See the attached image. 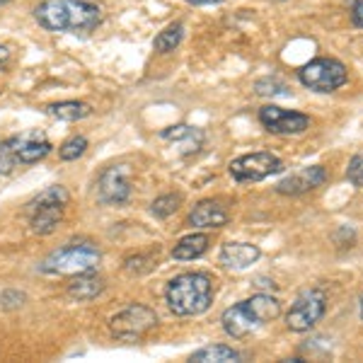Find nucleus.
Returning a JSON list of instances; mask_svg holds the SVG:
<instances>
[{
    "label": "nucleus",
    "instance_id": "1",
    "mask_svg": "<svg viewBox=\"0 0 363 363\" xmlns=\"http://www.w3.org/2000/svg\"><path fill=\"white\" fill-rule=\"evenodd\" d=\"M34 20L46 32L90 34L102 25V8L90 0H42L34 8Z\"/></svg>",
    "mask_w": 363,
    "mask_h": 363
},
{
    "label": "nucleus",
    "instance_id": "2",
    "mask_svg": "<svg viewBox=\"0 0 363 363\" xmlns=\"http://www.w3.org/2000/svg\"><path fill=\"white\" fill-rule=\"evenodd\" d=\"M167 308L177 318H196L203 315L213 303V281L208 274L186 272L174 277L165 289Z\"/></svg>",
    "mask_w": 363,
    "mask_h": 363
},
{
    "label": "nucleus",
    "instance_id": "3",
    "mask_svg": "<svg viewBox=\"0 0 363 363\" xmlns=\"http://www.w3.org/2000/svg\"><path fill=\"white\" fill-rule=\"evenodd\" d=\"M281 315V303L269 294H257L247 301L238 303V306L228 308L220 315V325H223L225 335L233 339H245L255 335L257 330L274 322Z\"/></svg>",
    "mask_w": 363,
    "mask_h": 363
},
{
    "label": "nucleus",
    "instance_id": "4",
    "mask_svg": "<svg viewBox=\"0 0 363 363\" xmlns=\"http://www.w3.org/2000/svg\"><path fill=\"white\" fill-rule=\"evenodd\" d=\"M102 262V252L92 242H70L66 247L54 250L39 264V272L51 277H75V274L95 272Z\"/></svg>",
    "mask_w": 363,
    "mask_h": 363
},
{
    "label": "nucleus",
    "instance_id": "5",
    "mask_svg": "<svg viewBox=\"0 0 363 363\" xmlns=\"http://www.w3.org/2000/svg\"><path fill=\"white\" fill-rule=\"evenodd\" d=\"M70 201V194L66 186L54 184L46 186L44 191H39L32 201L27 203V218L29 225L37 235H51L63 220L66 206Z\"/></svg>",
    "mask_w": 363,
    "mask_h": 363
},
{
    "label": "nucleus",
    "instance_id": "6",
    "mask_svg": "<svg viewBox=\"0 0 363 363\" xmlns=\"http://www.w3.org/2000/svg\"><path fill=\"white\" fill-rule=\"evenodd\" d=\"M157 327V315L155 310L148 306H140V303H131L128 308L119 310L112 320H109V330L116 339H124V342H138L148 332H153Z\"/></svg>",
    "mask_w": 363,
    "mask_h": 363
},
{
    "label": "nucleus",
    "instance_id": "7",
    "mask_svg": "<svg viewBox=\"0 0 363 363\" xmlns=\"http://www.w3.org/2000/svg\"><path fill=\"white\" fill-rule=\"evenodd\" d=\"M347 78V66L337 58H315L298 70V80L315 92H335Z\"/></svg>",
    "mask_w": 363,
    "mask_h": 363
},
{
    "label": "nucleus",
    "instance_id": "8",
    "mask_svg": "<svg viewBox=\"0 0 363 363\" xmlns=\"http://www.w3.org/2000/svg\"><path fill=\"white\" fill-rule=\"evenodd\" d=\"M281 169H284L281 157L267 153V150H259V153H247L235 157L230 162V167H228V172L240 184H252V182H262L272 177V174H279Z\"/></svg>",
    "mask_w": 363,
    "mask_h": 363
},
{
    "label": "nucleus",
    "instance_id": "9",
    "mask_svg": "<svg viewBox=\"0 0 363 363\" xmlns=\"http://www.w3.org/2000/svg\"><path fill=\"white\" fill-rule=\"evenodd\" d=\"M327 308V298L320 289H310L303 291L296 298V303L291 306L289 315H286V327L291 332H308L322 320Z\"/></svg>",
    "mask_w": 363,
    "mask_h": 363
},
{
    "label": "nucleus",
    "instance_id": "10",
    "mask_svg": "<svg viewBox=\"0 0 363 363\" xmlns=\"http://www.w3.org/2000/svg\"><path fill=\"white\" fill-rule=\"evenodd\" d=\"M131 167L109 165L97 177V199L107 206H121L131 199Z\"/></svg>",
    "mask_w": 363,
    "mask_h": 363
},
{
    "label": "nucleus",
    "instance_id": "11",
    "mask_svg": "<svg viewBox=\"0 0 363 363\" xmlns=\"http://www.w3.org/2000/svg\"><path fill=\"white\" fill-rule=\"evenodd\" d=\"M259 121L269 133H279V136H298V133L308 131L310 119L301 112H291V109H281L274 104L259 109Z\"/></svg>",
    "mask_w": 363,
    "mask_h": 363
},
{
    "label": "nucleus",
    "instance_id": "12",
    "mask_svg": "<svg viewBox=\"0 0 363 363\" xmlns=\"http://www.w3.org/2000/svg\"><path fill=\"white\" fill-rule=\"evenodd\" d=\"M8 143H10V150H13L15 160L20 162V165H34V162L44 160V157L51 153V148H54L51 140L46 138V133L39 131V128L17 133V136L8 138Z\"/></svg>",
    "mask_w": 363,
    "mask_h": 363
},
{
    "label": "nucleus",
    "instance_id": "13",
    "mask_svg": "<svg viewBox=\"0 0 363 363\" xmlns=\"http://www.w3.org/2000/svg\"><path fill=\"white\" fill-rule=\"evenodd\" d=\"M327 182V172L325 167L320 165H313V167H303L301 172L291 174L286 177L284 182L277 184V191L279 194H286V196H298V194H306L310 189H318Z\"/></svg>",
    "mask_w": 363,
    "mask_h": 363
},
{
    "label": "nucleus",
    "instance_id": "14",
    "mask_svg": "<svg viewBox=\"0 0 363 363\" xmlns=\"http://www.w3.org/2000/svg\"><path fill=\"white\" fill-rule=\"evenodd\" d=\"M262 257V250L257 245H250V242H228L223 245L220 250L218 259L220 264L225 269H235V272H242V269H250L255 264L257 259Z\"/></svg>",
    "mask_w": 363,
    "mask_h": 363
},
{
    "label": "nucleus",
    "instance_id": "15",
    "mask_svg": "<svg viewBox=\"0 0 363 363\" xmlns=\"http://www.w3.org/2000/svg\"><path fill=\"white\" fill-rule=\"evenodd\" d=\"M104 294V279L97 277L95 272H85V274H75L68 284V298L78 303L95 301L97 296Z\"/></svg>",
    "mask_w": 363,
    "mask_h": 363
},
{
    "label": "nucleus",
    "instance_id": "16",
    "mask_svg": "<svg viewBox=\"0 0 363 363\" xmlns=\"http://www.w3.org/2000/svg\"><path fill=\"white\" fill-rule=\"evenodd\" d=\"M165 140H172L174 145H179V153L182 155H191L196 153L199 148L203 145V131L196 126H186V124H177V126H169L165 131L160 133Z\"/></svg>",
    "mask_w": 363,
    "mask_h": 363
},
{
    "label": "nucleus",
    "instance_id": "17",
    "mask_svg": "<svg viewBox=\"0 0 363 363\" xmlns=\"http://www.w3.org/2000/svg\"><path fill=\"white\" fill-rule=\"evenodd\" d=\"M194 228H223L228 223V211L218 201H199L189 213Z\"/></svg>",
    "mask_w": 363,
    "mask_h": 363
},
{
    "label": "nucleus",
    "instance_id": "18",
    "mask_svg": "<svg viewBox=\"0 0 363 363\" xmlns=\"http://www.w3.org/2000/svg\"><path fill=\"white\" fill-rule=\"evenodd\" d=\"M208 242H211L208 235H203V233H191V235H184L177 245H174V247H172V257L177 262L199 259V257L206 255Z\"/></svg>",
    "mask_w": 363,
    "mask_h": 363
},
{
    "label": "nucleus",
    "instance_id": "19",
    "mask_svg": "<svg viewBox=\"0 0 363 363\" xmlns=\"http://www.w3.org/2000/svg\"><path fill=\"white\" fill-rule=\"evenodd\" d=\"M46 114L54 116L58 121H80L92 114V107L87 102H78V99H66V102L49 104Z\"/></svg>",
    "mask_w": 363,
    "mask_h": 363
},
{
    "label": "nucleus",
    "instance_id": "20",
    "mask_svg": "<svg viewBox=\"0 0 363 363\" xmlns=\"http://www.w3.org/2000/svg\"><path fill=\"white\" fill-rule=\"evenodd\" d=\"M191 361L194 363H230V361H240V354L233 347H225V344H213V347H203V349H199L196 354H191Z\"/></svg>",
    "mask_w": 363,
    "mask_h": 363
},
{
    "label": "nucleus",
    "instance_id": "21",
    "mask_svg": "<svg viewBox=\"0 0 363 363\" xmlns=\"http://www.w3.org/2000/svg\"><path fill=\"white\" fill-rule=\"evenodd\" d=\"M182 39H184V25L182 22H172V25H167L155 37L153 49L157 54H169V51H174L182 44Z\"/></svg>",
    "mask_w": 363,
    "mask_h": 363
},
{
    "label": "nucleus",
    "instance_id": "22",
    "mask_svg": "<svg viewBox=\"0 0 363 363\" xmlns=\"http://www.w3.org/2000/svg\"><path fill=\"white\" fill-rule=\"evenodd\" d=\"M179 203H182V194H162L150 203V213L155 218H169L179 208Z\"/></svg>",
    "mask_w": 363,
    "mask_h": 363
},
{
    "label": "nucleus",
    "instance_id": "23",
    "mask_svg": "<svg viewBox=\"0 0 363 363\" xmlns=\"http://www.w3.org/2000/svg\"><path fill=\"white\" fill-rule=\"evenodd\" d=\"M87 150V138L85 136H73L68 138L66 143H61V148H58V157L66 162H73L78 160V157H83Z\"/></svg>",
    "mask_w": 363,
    "mask_h": 363
},
{
    "label": "nucleus",
    "instance_id": "24",
    "mask_svg": "<svg viewBox=\"0 0 363 363\" xmlns=\"http://www.w3.org/2000/svg\"><path fill=\"white\" fill-rule=\"evenodd\" d=\"M155 267H157V257L150 255H136V257H128L124 262V269L128 274H148Z\"/></svg>",
    "mask_w": 363,
    "mask_h": 363
},
{
    "label": "nucleus",
    "instance_id": "25",
    "mask_svg": "<svg viewBox=\"0 0 363 363\" xmlns=\"http://www.w3.org/2000/svg\"><path fill=\"white\" fill-rule=\"evenodd\" d=\"M20 165V162L15 160L13 150H10V143L8 138L0 140V177H10V174L15 172V167Z\"/></svg>",
    "mask_w": 363,
    "mask_h": 363
},
{
    "label": "nucleus",
    "instance_id": "26",
    "mask_svg": "<svg viewBox=\"0 0 363 363\" xmlns=\"http://www.w3.org/2000/svg\"><path fill=\"white\" fill-rule=\"evenodd\" d=\"M257 92L259 95H272V97H277V95H281V97H286V95H291L289 92V87H286L281 80H277V78H264V80H257Z\"/></svg>",
    "mask_w": 363,
    "mask_h": 363
},
{
    "label": "nucleus",
    "instance_id": "27",
    "mask_svg": "<svg viewBox=\"0 0 363 363\" xmlns=\"http://www.w3.org/2000/svg\"><path fill=\"white\" fill-rule=\"evenodd\" d=\"M347 179L354 186L363 189V153L356 155V157H351V162H349V167H347Z\"/></svg>",
    "mask_w": 363,
    "mask_h": 363
},
{
    "label": "nucleus",
    "instance_id": "28",
    "mask_svg": "<svg viewBox=\"0 0 363 363\" xmlns=\"http://www.w3.org/2000/svg\"><path fill=\"white\" fill-rule=\"evenodd\" d=\"M351 22H354V27H363V0L351 3Z\"/></svg>",
    "mask_w": 363,
    "mask_h": 363
},
{
    "label": "nucleus",
    "instance_id": "29",
    "mask_svg": "<svg viewBox=\"0 0 363 363\" xmlns=\"http://www.w3.org/2000/svg\"><path fill=\"white\" fill-rule=\"evenodd\" d=\"M8 63H10V49L5 44H0V70H5Z\"/></svg>",
    "mask_w": 363,
    "mask_h": 363
},
{
    "label": "nucleus",
    "instance_id": "30",
    "mask_svg": "<svg viewBox=\"0 0 363 363\" xmlns=\"http://www.w3.org/2000/svg\"><path fill=\"white\" fill-rule=\"evenodd\" d=\"M189 5H218L220 0H186Z\"/></svg>",
    "mask_w": 363,
    "mask_h": 363
},
{
    "label": "nucleus",
    "instance_id": "31",
    "mask_svg": "<svg viewBox=\"0 0 363 363\" xmlns=\"http://www.w3.org/2000/svg\"><path fill=\"white\" fill-rule=\"evenodd\" d=\"M10 3V0H0V8H3V5H8Z\"/></svg>",
    "mask_w": 363,
    "mask_h": 363
},
{
    "label": "nucleus",
    "instance_id": "32",
    "mask_svg": "<svg viewBox=\"0 0 363 363\" xmlns=\"http://www.w3.org/2000/svg\"><path fill=\"white\" fill-rule=\"evenodd\" d=\"M361 320H363V296H361Z\"/></svg>",
    "mask_w": 363,
    "mask_h": 363
}]
</instances>
